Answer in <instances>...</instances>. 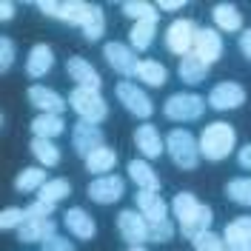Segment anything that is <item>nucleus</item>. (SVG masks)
<instances>
[{"instance_id": "1", "label": "nucleus", "mask_w": 251, "mask_h": 251, "mask_svg": "<svg viewBox=\"0 0 251 251\" xmlns=\"http://www.w3.org/2000/svg\"><path fill=\"white\" fill-rule=\"evenodd\" d=\"M172 211L177 223H180V231L188 237V240H194L197 234H203V231H211V208L203 205L191 191H180L177 197L172 200Z\"/></svg>"}, {"instance_id": "2", "label": "nucleus", "mask_w": 251, "mask_h": 251, "mask_svg": "<svg viewBox=\"0 0 251 251\" xmlns=\"http://www.w3.org/2000/svg\"><path fill=\"white\" fill-rule=\"evenodd\" d=\"M237 146V131L234 126L223 123V120H217V123H208L203 128V134H200V157H205V160H226V157L234 151Z\"/></svg>"}, {"instance_id": "3", "label": "nucleus", "mask_w": 251, "mask_h": 251, "mask_svg": "<svg viewBox=\"0 0 251 251\" xmlns=\"http://www.w3.org/2000/svg\"><path fill=\"white\" fill-rule=\"evenodd\" d=\"M69 106H72V111L77 114L83 123L100 126L106 117H109V103H106V97L97 92V89L75 86V89L69 92Z\"/></svg>"}, {"instance_id": "4", "label": "nucleus", "mask_w": 251, "mask_h": 251, "mask_svg": "<svg viewBox=\"0 0 251 251\" xmlns=\"http://www.w3.org/2000/svg\"><path fill=\"white\" fill-rule=\"evenodd\" d=\"M166 151L172 154L174 166L183 169V172L197 169V163H200V140H197L188 128H174V131H169V137H166Z\"/></svg>"}, {"instance_id": "5", "label": "nucleus", "mask_w": 251, "mask_h": 251, "mask_svg": "<svg viewBox=\"0 0 251 251\" xmlns=\"http://www.w3.org/2000/svg\"><path fill=\"white\" fill-rule=\"evenodd\" d=\"M203 111H205V97H200V94H194V92H177L163 103V114L169 120H174V123L200 120Z\"/></svg>"}, {"instance_id": "6", "label": "nucleus", "mask_w": 251, "mask_h": 251, "mask_svg": "<svg viewBox=\"0 0 251 251\" xmlns=\"http://www.w3.org/2000/svg\"><path fill=\"white\" fill-rule=\"evenodd\" d=\"M117 100L126 106V111H131L134 117H140V120H149L151 114H154V103H151V97L143 92L137 83H131V80H120L117 83Z\"/></svg>"}, {"instance_id": "7", "label": "nucleus", "mask_w": 251, "mask_h": 251, "mask_svg": "<svg viewBox=\"0 0 251 251\" xmlns=\"http://www.w3.org/2000/svg\"><path fill=\"white\" fill-rule=\"evenodd\" d=\"M37 9L46 17H57V20L72 23V26H83L89 3H83V0H40Z\"/></svg>"}, {"instance_id": "8", "label": "nucleus", "mask_w": 251, "mask_h": 251, "mask_svg": "<svg viewBox=\"0 0 251 251\" xmlns=\"http://www.w3.org/2000/svg\"><path fill=\"white\" fill-rule=\"evenodd\" d=\"M86 194L92 197L94 203L100 205H111L117 203L120 197L126 194V180L120 174H103V177H94L89 188H86Z\"/></svg>"}, {"instance_id": "9", "label": "nucleus", "mask_w": 251, "mask_h": 251, "mask_svg": "<svg viewBox=\"0 0 251 251\" xmlns=\"http://www.w3.org/2000/svg\"><path fill=\"white\" fill-rule=\"evenodd\" d=\"M194 34H197L194 20H188V17H177L172 26L166 29V46H169V51L180 54V57H186V54H191Z\"/></svg>"}, {"instance_id": "10", "label": "nucleus", "mask_w": 251, "mask_h": 251, "mask_svg": "<svg viewBox=\"0 0 251 251\" xmlns=\"http://www.w3.org/2000/svg\"><path fill=\"white\" fill-rule=\"evenodd\" d=\"M117 231L126 243L131 246H143L149 240V220L143 217L137 208H126L117 214Z\"/></svg>"}, {"instance_id": "11", "label": "nucleus", "mask_w": 251, "mask_h": 251, "mask_svg": "<svg viewBox=\"0 0 251 251\" xmlns=\"http://www.w3.org/2000/svg\"><path fill=\"white\" fill-rule=\"evenodd\" d=\"M205 103L217 111H234L246 103V89H243L240 83H231V80L217 83V86L208 92V100H205Z\"/></svg>"}, {"instance_id": "12", "label": "nucleus", "mask_w": 251, "mask_h": 251, "mask_svg": "<svg viewBox=\"0 0 251 251\" xmlns=\"http://www.w3.org/2000/svg\"><path fill=\"white\" fill-rule=\"evenodd\" d=\"M106 146V137H103V131H100V126H92V123H75L72 126V149L77 151L83 160L97 151V149H103Z\"/></svg>"}, {"instance_id": "13", "label": "nucleus", "mask_w": 251, "mask_h": 251, "mask_svg": "<svg viewBox=\"0 0 251 251\" xmlns=\"http://www.w3.org/2000/svg\"><path fill=\"white\" fill-rule=\"evenodd\" d=\"M103 57L109 63L111 69L117 72V75H123V77H134V69H137V51L131 46H126V43H117V40H111L103 46Z\"/></svg>"}, {"instance_id": "14", "label": "nucleus", "mask_w": 251, "mask_h": 251, "mask_svg": "<svg viewBox=\"0 0 251 251\" xmlns=\"http://www.w3.org/2000/svg\"><path fill=\"white\" fill-rule=\"evenodd\" d=\"M191 54H197L203 63H217L220 57H223V37H220L217 29H208V26H203V29H197V34H194V46H191Z\"/></svg>"}, {"instance_id": "15", "label": "nucleus", "mask_w": 251, "mask_h": 251, "mask_svg": "<svg viewBox=\"0 0 251 251\" xmlns=\"http://www.w3.org/2000/svg\"><path fill=\"white\" fill-rule=\"evenodd\" d=\"M26 97H29V103L40 111V114H63L66 106H69V100H66L60 92H54V89H49V86H37V83L29 89Z\"/></svg>"}, {"instance_id": "16", "label": "nucleus", "mask_w": 251, "mask_h": 251, "mask_svg": "<svg viewBox=\"0 0 251 251\" xmlns=\"http://www.w3.org/2000/svg\"><path fill=\"white\" fill-rule=\"evenodd\" d=\"M66 75L75 80L77 86H83V89H97V92H100V86H103L100 72H97L86 57H69V60H66Z\"/></svg>"}, {"instance_id": "17", "label": "nucleus", "mask_w": 251, "mask_h": 251, "mask_svg": "<svg viewBox=\"0 0 251 251\" xmlns=\"http://www.w3.org/2000/svg\"><path fill=\"white\" fill-rule=\"evenodd\" d=\"M63 226L69 228V234L77 237V240H94V234H97V223H94L92 214H89L86 208H80V205L69 208V211L63 214Z\"/></svg>"}, {"instance_id": "18", "label": "nucleus", "mask_w": 251, "mask_h": 251, "mask_svg": "<svg viewBox=\"0 0 251 251\" xmlns=\"http://www.w3.org/2000/svg\"><path fill=\"white\" fill-rule=\"evenodd\" d=\"M226 251H251V217H237L223 231Z\"/></svg>"}, {"instance_id": "19", "label": "nucleus", "mask_w": 251, "mask_h": 251, "mask_svg": "<svg viewBox=\"0 0 251 251\" xmlns=\"http://www.w3.org/2000/svg\"><path fill=\"white\" fill-rule=\"evenodd\" d=\"M134 203H137V211H140L149 223L169 220V205L160 197V191H137V194H134Z\"/></svg>"}, {"instance_id": "20", "label": "nucleus", "mask_w": 251, "mask_h": 251, "mask_svg": "<svg viewBox=\"0 0 251 251\" xmlns=\"http://www.w3.org/2000/svg\"><path fill=\"white\" fill-rule=\"evenodd\" d=\"M51 237H57V223L51 217L26 220V223L17 228V240H20V243H46Z\"/></svg>"}, {"instance_id": "21", "label": "nucleus", "mask_w": 251, "mask_h": 251, "mask_svg": "<svg viewBox=\"0 0 251 251\" xmlns=\"http://www.w3.org/2000/svg\"><path fill=\"white\" fill-rule=\"evenodd\" d=\"M134 146H137V151H140L146 160H154L166 151V143L160 140V131H157L151 123L146 126H137V131H134Z\"/></svg>"}, {"instance_id": "22", "label": "nucleus", "mask_w": 251, "mask_h": 251, "mask_svg": "<svg viewBox=\"0 0 251 251\" xmlns=\"http://www.w3.org/2000/svg\"><path fill=\"white\" fill-rule=\"evenodd\" d=\"M51 66H54V51H51V46H46V43L31 46L29 57H26V75L31 80L46 77L49 72H51Z\"/></svg>"}, {"instance_id": "23", "label": "nucleus", "mask_w": 251, "mask_h": 251, "mask_svg": "<svg viewBox=\"0 0 251 251\" xmlns=\"http://www.w3.org/2000/svg\"><path fill=\"white\" fill-rule=\"evenodd\" d=\"M214 26L217 31H228V34H234V31H243V12L237 9L234 3H217L214 6Z\"/></svg>"}, {"instance_id": "24", "label": "nucleus", "mask_w": 251, "mask_h": 251, "mask_svg": "<svg viewBox=\"0 0 251 251\" xmlns=\"http://www.w3.org/2000/svg\"><path fill=\"white\" fill-rule=\"evenodd\" d=\"M157 34V17H149V20H137L131 31H128V46L134 51H146V49L154 43Z\"/></svg>"}, {"instance_id": "25", "label": "nucleus", "mask_w": 251, "mask_h": 251, "mask_svg": "<svg viewBox=\"0 0 251 251\" xmlns=\"http://www.w3.org/2000/svg\"><path fill=\"white\" fill-rule=\"evenodd\" d=\"M177 75L183 83L188 86H197V83H203L208 77V63H203L197 54H186V57H180V66H177Z\"/></svg>"}, {"instance_id": "26", "label": "nucleus", "mask_w": 251, "mask_h": 251, "mask_svg": "<svg viewBox=\"0 0 251 251\" xmlns=\"http://www.w3.org/2000/svg\"><path fill=\"white\" fill-rule=\"evenodd\" d=\"M128 177L134 180V186L140 191H160V180H157L154 169L146 160H131L128 163Z\"/></svg>"}, {"instance_id": "27", "label": "nucleus", "mask_w": 251, "mask_h": 251, "mask_svg": "<svg viewBox=\"0 0 251 251\" xmlns=\"http://www.w3.org/2000/svg\"><path fill=\"white\" fill-rule=\"evenodd\" d=\"M31 131L34 137H43V140H54L66 131V123H63V114H37L31 120Z\"/></svg>"}, {"instance_id": "28", "label": "nucleus", "mask_w": 251, "mask_h": 251, "mask_svg": "<svg viewBox=\"0 0 251 251\" xmlns=\"http://www.w3.org/2000/svg\"><path fill=\"white\" fill-rule=\"evenodd\" d=\"M114 166H117V151L109 149V146H103V149H97V151H92L86 157V172L97 174V177L114 172Z\"/></svg>"}, {"instance_id": "29", "label": "nucleus", "mask_w": 251, "mask_h": 251, "mask_svg": "<svg viewBox=\"0 0 251 251\" xmlns=\"http://www.w3.org/2000/svg\"><path fill=\"white\" fill-rule=\"evenodd\" d=\"M134 77L140 80V83H146V86L160 89V86L169 80V69H166L163 63H157V60H140L137 69H134Z\"/></svg>"}, {"instance_id": "30", "label": "nucleus", "mask_w": 251, "mask_h": 251, "mask_svg": "<svg viewBox=\"0 0 251 251\" xmlns=\"http://www.w3.org/2000/svg\"><path fill=\"white\" fill-rule=\"evenodd\" d=\"M80 29H83V37L89 43H97L106 34V15H103V9L97 3H89V12H86V20H83Z\"/></svg>"}, {"instance_id": "31", "label": "nucleus", "mask_w": 251, "mask_h": 251, "mask_svg": "<svg viewBox=\"0 0 251 251\" xmlns=\"http://www.w3.org/2000/svg\"><path fill=\"white\" fill-rule=\"evenodd\" d=\"M49 183L46 169L43 166H31V169H23V172L15 177V191L20 194H29V191H40V188Z\"/></svg>"}, {"instance_id": "32", "label": "nucleus", "mask_w": 251, "mask_h": 251, "mask_svg": "<svg viewBox=\"0 0 251 251\" xmlns=\"http://www.w3.org/2000/svg\"><path fill=\"white\" fill-rule=\"evenodd\" d=\"M31 154H34V160H37L43 169H54V166L60 163V149L54 146V140L34 137V140H31Z\"/></svg>"}, {"instance_id": "33", "label": "nucleus", "mask_w": 251, "mask_h": 251, "mask_svg": "<svg viewBox=\"0 0 251 251\" xmlns=\"http://www.w3.org/2000/svg\"><path fill=\"white\" fill-rule=\"evenodd\" d=\"M69 194H72V183H69V180H63V177H49V183L37 191V200L57 205L63 197H69Z\"/></svg>"}, {"instance_id": "34", "label": "nucleus", "mask_w": 251, "mask_h": 251, "mask_svg": "<svg viewBox=\"0 0 251 251\" xmlns=\"http://www.w3.org/2000/svg\"><path fill=\"white\" fill-rule=\"evenodd\" d=\"M226 194H228V200H231V203L249 205V208H251V177H237V180H228Z\"/></svg>"}, {"instance_id": "35", "label": "nucleus", "mask_w": 251, "mask_h": 251, "mask_svg": "<svg viewBox=\"0 0 251 251\" xmlns=\"http://www.w3.org/2000/svg\"><path fill=\"white\" fill-rule=\"evenodd\" d=\"M120 9H123V15H126V17H131L134 23H137V20H149V17H157V6L146 3V0H126Z\"/></svg>"}, {"instance_id": "36", "label": "nucleus", "mask_w": 251, "mask_h": 251, "mask_svg": "<svg viewBox=\"0 0 251 251\" xmlns=\"http://www.w3.org/2000/svg\"><path fill=\"white\" fill-rule=\"evenodd\" d=\"M23 223H26V208H17V205L3 208V214H0V228L3 231H17Z\"/></svg>"}, {"instance_id": "37", "label": "nucleus", "mask_w": 251, "mask_h": 251, "mask_svg": "<svg viewBox=\"0 0 251 251\" xmlns=\"http://www.w3.org/2000/svg\"><path fill=\"white\" fill-rule=\"evenodd\" d=\"M194 251H226V243H223V234H214V231H203L191 240Z\"/></svg>"}, {"instance_id": "38", "label": "nucleus", "mask_w": 251, "mask_h": 251, "mask_svg": "<svg viewBox=\"0 0 251 251\" xmlns=\"http://www.w3.org/2000/svg\"><path fill=\"white\" fill-rule=\"evenodd\" d=\"M172 237H174V226H172V220L149 223V240H154V243H169Z\"/></svg>"}, {"instance_id": "39", "label": "nucleus", "mask_w": 251, "mask_h": 251, "mask_svg": "<svg viewBox=\"0 0 251 251\" xmlns=\"http://www.w3.org/2000/svg\"><path fill=\"white\" fill-rule=\"evenodd\" d=\"M15 43L12 37H0V72H9L12 63H15Z\"/></svg>"}, {"instance_id": "40", "label": "nucleus", "mask_w": 251, "mask_h": 251, "mask_svg": "<svg viewBox=\"0 0 251 251\" xmlns=\"http://www.w3.org/2000/svg\"><path fill=\"white\" fill-rule=\"evenodd\" d=\"M54 214V205L51 203H43V200H34V203L26 208V220H46Z\"/></svg>"}, {"instance_id": "41", "label": "nucleus", "mask_w": 251, "mask_h": 251, "mask_svg": "<svg viewBox=\"0 0 251 251\" xmlns=\"http://www.w3.org/2000/svg\"><path fill=\"white\" fill-rule=\"evenodd\" d=\"M43 251H77V249H75V243L66 240V237H51V240L43 243Z\"/></svg>"}, {"instance_id": "42", "label": "nucleus", "mask_w": 251, "mask_h": 251, "mask_svg": "<svg viewBox=\"0 0 251 251\" xmlns=\"http://www.w3.org/2000/svg\"><path fill=\"white\" fill-rule=\"evenodd\" d=\"M240 51L251 60V29H243L240 31Z\"/></svg>"}, {"instance_id": "43", "label": "nucleus", "mask_w": 251, "mask_h": 251, "mask_svg": "<svg viewBox=\"0 0 251 251\" xmlns=\"http://www.w3.org/2000/svg\"><path fill=\"white\" fill-rule=\"evenodd\" d=\"M12 17H15V3H12V0H3V3H0V20L9 23Z\"/></svg>"}, {"instance_id": "44", "label": "nucleus", "mask_w": 251, "mask_h": 251, "mask_svg": "<svg viewBox=\"0 0 251 251\" xmlns=\"http://www.w3.org/2000/svg\"><path fill=\"white\" fill-rule=\"evenodd\" d=\"M237 160H240V166H243L246 172H251V143H249V146H243V149H240V154H237Z\"/></svg>"}, {"instance_id": "45", "label": "nucleus", "mask_w": 251, "mask_h": 251, "mask_svg": "<svg viewBox=\"0 0 251 251\" xmlns=\"http://www.w3.org/2000/svg\"><path fill=\"white\" fill-rule=\"evenodd\" d=\"M157 9H163V12H180L183 9V0H160Z\"/></svg>"}, {"instance_id": "46", "label": "nucleus", "mask_w": 251, "mask_h": 251, "mask_svg": "<svg viewBox=\"0 0 251 251\" xmlns=\"http://www.w3.org/2000/svg\"><path fill=\"white\" fill-rule=\"evenodd\" d=\"M128 251H149V249H146V246H131Z\"/></svg>"}]
</instances>
